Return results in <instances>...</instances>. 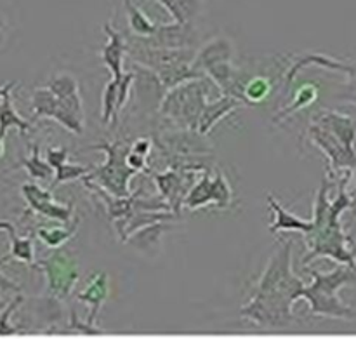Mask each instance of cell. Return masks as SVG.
Listing matches in <instances>:
<instances>
[{
	"label": "cell",
	"instance_id": "obj_1",
	"mask_svg": "<svg viewBox=\"0 0 356 339\" xmlns=\"http://www.w3.org/2000/svg\"><path fill=\"white\" fill-rule=\"evenodd\" d=\"M292 240L282 239L268 261L263 277L254 287L247 305L240 310L243 319L266 329H285L294 322L292 305L301 299L302 281L292 271Z\"/></svg>",
	"mask_w": 356,
	"mask_h": 339
},
{
	"label": "cell",
	"instance_id": "obj_2",
	"mask_svg": "<svg viewBox=\"0 0 356 339\" xmlns=\"http://www.w3.org/2000/svg\"><path fill=\"white\" fill-rule=\"evenodd\" d=\"M350 181V174L343 178L339 183V195L336 200L330 204V212L327 223L312 235V251L308 256L302 258V263L308 265L312 263L316 258H332L337 263L348 265V267L356 268V251L353 239L346 235L341 225V216L344 211L353 207L355 200L351 198L350 194H346V184Z\"/></svg>",
	"mask_w": 356,
	"mask_h": 339
},
{
	"label": "cell",
	"instance_id": "obj_3",
	"mask_svg": "<svg viewBox=\"0 0 356 339\" xmlns=\"http://www.w3.org/2000/svg\"><path fill=\"white\" fill-rule=\"evenodd\" d=\"M313 282L302 287L301 298L306 299L313 315L329 319H353L355 312L339 298V289L356 281V268L337 267L327 271H312Z\"/></svg>",
	"mask_w": 356,
	"mask_h": 339
},
{
	"label": "cell",
	"instance_id": "obj_4",
	"mask_svg": "<svg viewBox=\"0 0 356 339\" xmlns=\"http://www.w3.org/2000/svg\"><path fill=\"white\" fill-rule=\"evenodd\" d=\"M207 77L193 79L172 87L162 101V113L188 129H197L200 115L207 104Z\"/></svg>",
	"mask_w": 356,
	"mask_h": 339
},
{
	"label": "cell",
	"instance_id": "obj_5",
	"mask_svg": "<svg viewBox=\"0 0 356 339\" xmlns=\"http://www.w3.org/2000/svg\"><path fill=\"white\" fill-rule=\"evenodd\" d=\"M96 148L104 150L108 155V160L103 166L92 169L83 178L96 181L108 194L115 195V197H129V181H131V178L138 171H134L127 164V152H124L117 143H113V145H110V143H101Z\"/></svg>",
	"mask_w": 356,
	"mask_h": 339
},
{
	"label": "cell",
	"instance_id": "obj_6",
	"mask_svg": "<svg viewBox=\"0 0 356 339\" xmlns=\"http://www.w3.org/2000/svg\"><path fill=\"white\" fill-rule=\"evenodd\" d=\"M35 267L45 274L49 294L56 299L68 298L80 278L79 263L65 251H58L45 260H38Z\"/></svg>",
	"mask_w": 356,
	"mask_h": 339
},
{
	"label": "cell",
	"instance_id": "obj_7",
	"mask_svg": "<svg viewBox=\"0 0 356 339\" xmlns=\"http://www.w3.org/2000/svg\"><path fill=\"white\" fill-rule=\"evenodd\" d=\"M233 191L226 178L221 173L216 174L214 178L205 174L193 188L186 194L183 204L188 209H200L209 204H214L216 207L226 209L232 205Z\"/></svg>",
	"mask_w": 356,
	"mask_h": 339
},
{
	"label": "cell",
	"instance_id": "obj_8",
	"mask_svg": "<svg viewBox=\"0 0 356 339\" xmlns=\"http://www.w3.org/2000/svg\"><path fill=\"white\" fill-rule=\"evenodd\" d=\"M31 108H33L35 118L44 117V118H54L58 124L68 131L75 132V134H82L83 132V122L73 117L65 104L58 100L54 93L49 87H40V89L33 90L31 96Z\"/></svg>",
	"mask_w": 356,
	"mask_h": 339
},
{
	"label": "cell",
	"instance_id": "obj_9",
	"mask_svg": "<svg viewBox=\"0 0 356 339\" xmlns=\"http://www.w3.org/2000/svg\"><path fill=\"white\" fill-rule=\"evenodd\" d=\"M23 191L24 200L28 202L30 209H33L38 214L45 216V218L52 219V221L63 223V225H68L73 219V205H63L52 198L51 191L44 190L38 184L35 183H26L21 187Z\"/></svg>",
	"mask_w": 356,
	"mask_h": 339
},
{
	"label": "cell",
	"instance_id": "obj_10",
	"mask_svg": "<svg viewBox=\"0 0 356 339\" xmlns=\"http://www.w3.org/2000/svg\"><path fill=\"white\" fill-rule=\"evenodd\" d=\"M308 134L313 139V143L329 157L334 169H353L356 167V150L343 145L332 132L323 129L322 125L313 124Z\"/></svg>",
	"mask_w": 356,
	"mask_h": 339
},
{
	"label": "cell",
	"instance_id": "obj_11",
	"mask_svg": "<svg viewBox=\"0 0 356 339\" xmlns=\"http://www.w3.org/2000/svg\"><path fill=\"white\" fill-rule=\"evenodd\" d=\"M104 33H106V45L101 49V58L106 68L110 70L111 79L122 80L124 79V58L125 52H129V45L125 42L124 35L120 31L115 30L110 23H104L103 26Z\"/></svg>",
	"mask_w": 356,
	"mask_h": 339
},
{
	"label": "cell",
	"instance_id": "obj_12",
	"mask_svg": "<svg viewBox=\"0 0 356 339\" xmlns=\"http://www.w3.org/2000/svg\"><path fill=\"white\" fill-rule=\"evenodd\" d=\"M45 87H49L58 96V100L65 104L66 110L73 117L83 122V103L82 96H80L79 82H76L75 77L70 75V73H58V75L51 77V80H49Z\"/></svg>",
	"mask_w": 356,
	"mask_h": 339
},
{
	"label": "cell",
	"instance_id": "obj_13",
	"mask_svg": "<svg viewBox=\"0 0 356 339\" xmlns=\"http://www.w3.org/2000/svg\"><path fill=\"white\" fill-rule=\"evenodd\" d=\"M108 294H110V278H108V275L104 271L92 275V278L86 285V289L82 292H79V301L89 306V317H87V324L89 326H94L97 315H99L101 306L106 301Z\"/></svg>",
	"mask_w": 356,
	"mask_h": 339
},
{
	"label": "cell",
	"instance_id": "obj_14",
	"mask_svg": "<svg viewBox=\"0 0 356 339\" xmlns=\"http://www.w3.org/2000/svg\"><path fill=\"white\" fill-rule=\"evenodd\" d=\"M309 65H316V66H322V68L336 70V72H343V73H346V75H350V77L355 75V68H353V66L346 65V63H341V61H337V59L327 58V56H323V54L306 52V54L298 56V58L294 59V63H292L291 70H289L287 77H285L284 90H282V94H284V96L289 93V87L292 86V82L296 80L298 73L301 72L302 68H306V66H309Z\"/></svg>",
	"mask_w": 356,
	"mask_h": 339
},
{
	"label": "cell",
	"instance_id": "obj_15",
	"mask_svg": "<svg viewBox=\"0 0 356 339\" xmlns=\"http://www.w3.org/2000/svg\"><path fill=\"white\" fill-rule=\"evenodd\" d=\"M233 51H235V49H233V44L229 42V38H214V40L209 42L207 45H204V47L198 51V54L195 56L193 68L205 75V72H207L209 68H212V66L219 65V63L232 61Z\"/></svg>",
	"mask_w": 356,
	"mask_h": 339
},
{
	"label": "cell",
	"instance_id": "obj_16",
	"mask_svg": "<svg viewBox=\"0 0 356 339\" xmlns=\"http://www.w3.org/2000/svg\"><path fill=\"white\" fill-rule=\"evenodd\" d=\"M315 124L332 132L343 145L348 148H355L356 141V124L351 117L339 113V111H322L315 117Z\"/></svg>",
	"mask_w": 356,
	"mask_h": 339
},
{
	"label": "cell",
	"instance_id": "obj_17",
	"mask_svg": "<svg viewBox=\"0 0 356 339\" xmlns=\"http://www.w3.org/2000/svg\"><path fill=\"white\" fill-rule=\"evenodd\" d=\"M16 82H9L0 87V139H6V132L10 127H17L23 134L31 131V124L19 117L13 103V89Z\"/></svg>",
	"mask_w": 356,
	"mask_h": 339
},
{
	"label": "cell",
	"instance_id": "obj_18",
	"mask_svg": "<svg viewBox=\"0 0 356 339\" xmlns=\"http://www.w3.org/2000/svg\"><path fill=\"white\" fill-rule=\"evenodd\" d=\"M240 104H242V101L235 96H229V94H226L221 100L214 101V103L205 104L204 111H202L200 115V120H198V134H209L218 122H221L226 115L232 113L233 110H236Z\"/></svg>",
	"mask_w": 356,
	"mask_h": 339
},
{
	"label": "cell",
	"instance_id": "obj_19",
	"mask_svg": "<svg viewBox=\"0 0 356 339\" xmlns=\"http://www.w3.org/2000/svg\"><path fill=\"white\" fill-rule=\"evenodd\" d=\"M268 204H270L271 211L275 212V221L273 225L270 226L271 233L277 232H301L306 233V235H312L313 230H315V225L313 221H306V219L298 218L292 212L285 211L284 205L278 200H275L273 197H268Z\"/></svg>",
	"mask_w": 356,
	"mask_h": 339
},
{
	"label": "cell",
	"instance_id": "obj_20",
	"mask_svg": "<svg viewBox=\"0 0 356 339\" xmlns=\"http://www.w3.org/2000/svg\"><path fill=\"white\" fill-rule=\"evenodd\" d=\"M156 184H159V190L162 191V195L165 197V202L174 209L176 212H179L181 204H183L184 197H181V190H184L183 178L177 171L170 169L163 174H156L155 176Z\"/></svg>",
	"mask_w": 356,
	"mask_h": 339
},
{
	"label": "cell",
	"instance_id": "obj_21",
	"mask_svg": "<svg viewBox=\"0 0 356 339\" xmlns=\"http://www.w3.org/2000/svg\"><path fill=\"white\" fill-rule=\"evenodd\" d=\"M172 16L174 23L193 24L202 10V0H155Z\"/></svg>",
	"mask_w": 356,
	"mask_h": 339
},
{
	"label": "cell",
	"instance_id": "obj_22",
	"mask_svg": "<svg viewBox=\"0 0 356 339\" xmlns=\"http://www.w3.org/2000/svg\"><path fill=\"white\" fill-rule=\"evenodd\" d=\"M125 13L129 17V26H131L132 33L139 38H149L156 33L160 23L149 19L141 9H139L136 3H132V0H124Z\"/></svg>",
	"mask_w": 356,
	"mask_h": 339
},
{
	"label": "cell",
	"instance_id": "obj_23",
	"mask_svg": "<svg viewBox=\"0 0 356 339\" xmlns=\"http://www.w3.org/2000/svg\"><path fill=\"white\" fill-rule=\"evenodd\" d=\"M0 230H6L7 235H9L10 239V256L23 261V263L26 265H33L35 251H33V242H31L30 237L17 235L13 223H7V221H0Z\"/></svg>",
	"mask_w": 356,
	"mask_h": 339
},
{
	"label": "cell",
	"instance_id": "obj_24",
	"mask_svg": "<svg viewBox=\"0 0 356 339\" xmlns=\"http://www.w3.org/2000/svg\"><path fill=\"white\" fill-rule=\"evenodd\" d=\"M76 226H79V219H73L72 223H68L66 226H56V228H38L37 235L42 242L47 247L52 249H59L65 242H68L73 237V233L76 232Z\"/></svg>",
	"mask_w": 356,
	"mask_h": 339
},
{
	"label": "cell",
	"instance_id": "obj_25",
	"mask_svg": "<svg viewBox=\"0 0 356 339\" xmlns=\"http://www.w3.org/2000/svg\"><path fill=\"white\" fill-rule=\"evenodd\" d=\"M19 166H23L28 171V176L31 180H40L47 181L54 176V167L47 162V160L40 159V148L38 145H33V153H31L30 159H21Z\"/></svg>",
	"mask_w": 356,
	"mask_h": 339
},
{
	"label": "cell",
	"instance_id": "obj_26",
	"mask_svg": "<svg viewBox=\"0 0 356 339\" xmlns=\"http://www.w3.org/2000/svg\"><path fill=\"white\" fill-rule=\"evenodd\" d=\"M316 100V87L313 86V84H305V86L301 87V89L296 93V97H294V103L289 107V110H284L280 115H277V117L273 118L275 122L277 120H282V118H287L289 115L296 113V111H299L301 108L305 107H309V104L313 103V101Z\"/></svg>",
	"mask_w": 356,
	"mask_h": 339
},
{
	"label": "cell",
	"instance_id": "obj_27",
	"mask_svg": "<svg viewBox=\"0 0 356 339\" xmlns=\"http://www.w3.org/2000/svg\"><path fill=\"white\" fill-rule=\"evenodd\" d=\"M170 226L169 225H162V223H153V225L145 226L143 230H139V233H134V235L129 237L127 242H136V246L143 247H152L155 246L156 240L160 239L162 232H167Z\"/></svg>",
	"mask_w": 356,
	"mask_h": 339
},
{
	"label": "cell",
	"instance_id": "obj_28",
	"mask_svg": "<svg viewBox=\"0 0 356 339\" xmlns=\"http://www.w3.org/2000/svg\"><path fill=\"white\" fill-rule=\"evenodd\" d=\"M271 93V82L263 77H256L243 87V100L245 103H259L266 100Z\"/></svg>",
	"mask_w": 356,
	"mask_h": 339
},
{
	"label": "cell",
	"instance_id": "obj_29",
	"mask_svg": "<svg viewBox=\"0 0 356 339\" xmlns=\"http://www.w3.org/2000/svg\"><path fill=\"white\" fill-rule=\"evenodd\" d=\"M54 171H56V180L52 184L56 187V184H61V183H65V181H73V180H76V178L87 176V174L92 171V167L63 162V164H59L58 167H54Z\"/></svg>",
	"mask_w": 356,
	"mask_h": 339
},
{
	"label": "cell",
	"instance_id": "obj_30",
	"mask_svg": "<svg viewBox=\"0 0 356 339\" xmlns=\"http://www.w3.org/2000/svg\"><path fill=\"white\" fill-rule=\"evenodd\" d=\"M21 303H23V296L17 294L16 298L10 301V305L6 306V310L2 312V315H0V336H13V334H17V331L19 329L10 326L9 319H10V315L16 312V308L21 305Z\"/></svg>",
	"mask_w": 356,
	"mask_h": 339
},
{
	"label": "cell",
	"instance_id": "obj_31",
	"mask_svg": "<svg viewBox=\"0 0 356 339\" xmlns=\"http://www.w3.org/2000/svg\"><path fill=\"white\" fill-rule=\"evenodd\" d=\"M70 329L80 331V333L87 334V336H99V334H103L101 333V329H96V327L89 326L87 322L86 324L79 322V317H76L75 310H72V324H70Z\"/></svg>",
	"mask_w": 356,
	"mask_h": 339
},
{
	"label": "cell",
	"instance_id": "obj_32",
	"mask_svg": "<svg viewBox=\"0 0 356 339\" xmlns=\"http://www.w3.org/2000/svg\"><path fill=\"white\" fill-rule=\"evenodd\" d=\"M127 164L134 171H143L146 167V157L138 155V153H134V152H129L127 153Z\"/></svg>",
	"mask_w": 356,
	"mask_h": 339
},
{
	"label": "cell",
	"instance_id": "obj_33",
	"mask_svg": "<svg viewBox=\"0 0 356 339\" xmlns=\"http://www.w3.org/2000/svg\"><path fill=\"white\" fill-rule=\"evenodd\" d=\"M149 150H152V143H149L148 139H139V141H136L134 145H132L131 152L146 157L149 153Z\"/></svg>",
	"mask_w": 356,
	"mask_h": 339
},
{
	"label": "cell",
	"instance_id": "obj_34",
	"mask_svg": "<svg viewBox=\"0 0 356 339\" xmlns=\"http://www.w3.org/2000/svg\"><path fill=\"white\" fill-rule=\"evenodd\" d=\"M0 291L21 292V287L17 284H14L13 281H9V278H7L6 275H2V271H0Z\"/></svg>",
	"mask_w": 356,
	"mask_h": 339
},
{
	"label": "cell",
	"instance_id": "obj_35",
	"mask_svg": "<svg viewBox=\"0 0 356 339\" xmlns=\"http://www.w3.org/2000/svg\"><path fill=\"white\" fill-rule=\"evenodd\" d=\"M3 150H6V146H3V139H0V157L3 155Z\"/></svg>",
	"mask_w": 356,
	"mask_h": 339
},
{
	"label": "cell",
	"instance_id": "obj_36",
	"mask_svg": "<svg viewBox=\"0 0 356 339\" xmlns=\"http://www.w3.org/2000/svg\"><path fill=\"white\" fill-rule=\"evenodd\" d=\"M0 308H3V303H2V299H0Z\"/></svg>",
	"mask_w": 356,
	"mask_h": 339
},
{
	"label": "cell",
	"instance_id": "obj_37",
	"mask_svg": "<svg viewBox=\"0 0 356 339\" xmlns=\"http://www.w3.org/2000/svg\"><path fill=\"white\" fill-rule=\"evenodd\" d=\"M0 28H2V24H0Z\"/></svg>",
	"mask_w": 356,
	"mask_h": 339
}]
</instances>
